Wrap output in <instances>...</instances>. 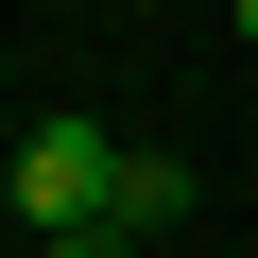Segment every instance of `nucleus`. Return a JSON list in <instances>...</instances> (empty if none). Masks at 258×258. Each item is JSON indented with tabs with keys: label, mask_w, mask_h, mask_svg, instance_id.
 I'll use <instances>...</instances> for the list:
<instances>
[{
	"label": "nucleus",
	"mask_w": 258,
	"mask_h": 258,
	"mask_svg": "<svg viewBox=\"0 0 258 258\" xmlns=\"http://www.w3.org/2000/svg\"><path fill=\"white\" fill-rule=\"evenodd\" d=\"M120 155H138V138H103V120H35V138L0 155V224H35V241L120 224Z\"/></svg>",
	"instance_id": "f257e3e1"
},
{
	"label": "nucleus",
	"mask_w": 258,
	"mask_h": 258,
	"mask_svg": "<svg viewBox=\"0 0 258 258\" xmlns=\"http://www.w3.org/2000/svg\"><path fill=\"white\" fill-rule=\"evenodd\" d=\"M189 207H207V172H189V155H155V138L120 155V241H172Z\"/></svg>",
	"instance_id": "f03ea898"
},
{
	"label": "nucleus",
	"mask_w": 258,
	"mask_h": 258,
	"mask_svg": "<svg viewBox=\"0 0 258 258\" xmlns=\"http://www.w3.org/2000/svg\"><path fill=\"white\" fill-rule=\"evenodd\" d=\"M35 258H138V241H120V224H86V241H35Z\"/></svg>",
	"instance_id": "7ed1b4c3"
},
{
	"label": "nucleus",
	"mask_w": 258,
	"mask_h": 258,
	"mask_svg": "<svg viewBox=\"0 0 258 258\" xmlns=\"http://www.w3.org/2000/svg\"><path fill=\"white\" fill-rule=\"evenodd\" d=\"M241 52H258V0H241Z\"/></svg>",
	"instance_id": "20e7f679"
}]
</instances>
